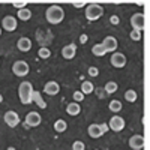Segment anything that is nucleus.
I'll use <instances>...</instances> for the list:
<instances>
[{
    "label": "nucleus",
    "instance_id": "obj_4",
    "mask_svg": "<svg viewBox=\"0 0 150 150\" xmlns=\"http://www.w3.org/2000/svg\"><path fill=\"white\" fill-rule=\"evenodd\" d=\"M29 71H30V66H29L27 62H24V60H17V62H14V65H12V72L20 78L26 77L29 74Z\"/></svg>",
    "mask_w": 150,
    "mask_h": 150
},
{
    "label": "nucleus",
    "instance_id": "obj_23",
    "mask_svg": "<svg viewBox=\"0 0 150 150\" xmlns=\"http://www.w3.org/2000/svg\"><path fill=\"white\" fill-rule=\"evenodd\" d=\"M92 53H93V56H96V57H102V56H105V54H107L105 48H104L101 44H96V45H93V48H92Z\"/></svg>",
    "mask_w": 150,
    "mask_h": 150
},
{
    "label": "nucleus",
    "instance_id": "obj_24",
    "mask_svg": "<svg viewBox=\"0 0 150 150\" xmlns=\"http://www.w3.org/2000/svg\"><path fill=\"white\" fill-rule=\"evenodd\" d=\"M137 98H138V95H137V92L132 90V89H129V90L125 92V99H126L128 102H135Z\"/></svg>",
    "mask_w": 150,
    "mask_h": 150
},
{
    "label": "nucleus",
    "instance_id": "obj_38",
    "mask_svg": "<svg viewBox=\"0 0 150 150\" xmlns=\"http://www.w3.org/2000/svg\"><path fill=\"white\" fill-rule=\"evenodd\" d=\"M95 150H99V149H95Z\"/></svg>",
    "mask_w": 150,
    "mask_h": 150
},
{
    "label": "nucleus",
    "instance_id": "obj_12",
    "mask_svg": "<svg viewBox=\"0 0 150 150\" xmlns=\"http://www.w3.org/2000/svg\"><path fill=\"white\" fill-rule=\"evenodd\" d=\"M129 147L132 150H141L144 147V137L141 134H135L129 138Z\"/></svg>",
    "mask_w": 150,
    "mask_h": 150
},
{
    "label": "nucleus",
    "instance_id": "obj_18",
    "mask_svg": "<svg viewBox=\"0 0 150 150\" xmlns=\"http://www.w3.org/2000/svg\"><path fill=\"white\" fill-rule=\"evenodd\" d=\"M80 92L86 96V95H90V93H93L95 92V86H93V83L92 81H83L81 83V89H80Z\"/></svg>",
    "mask_w": 150,
    "mask_h": 150
},
{
    "label": "nucleus",
    "instance_id": "obj_14",
    "mask_svg": "<svg viewBox=\"0 0 150 150\" xmlns=\"http://www.w3.org/2000/svg\"><path fill=\"white\" fill-rule=\"evenodd\" d=\"M44 92L47 95H50V96H56L60 92V86H59L57 81H48L45 84V87H44Z\"/></svg>",
    "mask_w": 150,
    "mask_h": 150
},
{
    "label": "nucleus",
    "instance_id": "obj_8",
    "mask_svg": "<svg viewBox=\"0 0 150 150\" xmlns=\"http://www.w3.org/2000/svg\"><path fill=\"white\" fill-rule=\"evenodd\" d=\"M108 128L114 132H122L125 129V120L120 116H112L111 120L108 122Z\"/></svg>",
    "mask_w": 150,
    "mask_h": 150
},
{
    "label": "nucleus",
    "instance_id": "obj_20",
    "mask_svg": "<svg viewBox=\"0 0 150 150\" xmlns=\"http://www.w3.org/2000/svg\"><path fill=\"white\" fill-rule=\"evenodd\" d=\"M66 129H68V123H66L63 119H59V120H56V122H54V131H56L57 134L65 132Z\"/></svg>",
    "mask_w": 150,
    "mask_h": 150
},
{
    "label": "nucleus",
    "instance_id": "obj_19",
    "mask_svg": "<svg viewBox=\"0 0 150 150\" xmlns=\"http://www.w3.org/2000/svg\"><path fill=\"white\" fill-rule=\"evenodd\" d=\"M17 18H20L21 21H29L32 18V11L29 8H24V9H20L18 14H17Z\"/></svg>",
    "mask_w": 150,
    "mask_h": 150
},
{
    "label": "nucleus",
    "instance_id": "obj_11",
    "mask_svg": "<svg viewBox=\"0 0 150 150\" xmlns=\"http://www.w3.org/2000/svg\"><path fill=\"white\" fill-rule=\"evenodd\" d=\"M101 45L105 48L107 53H114L117 50V47H119V42H117V39L114 36H107L105 39L101 42Z\"/></svg>",
    "mask_w": 150,
    "mask_h": 150
},
{
    "label": "nucleus",
    "instance_id": "obj_28",
    "mask_svg": "<svg viewBox=\"0 0 150 150\" xmlns=\"http://www.w3.org/2000/svg\"><path fill=\"white\" fill-rule=\"evenodd\" d=\"M72 150H86V144L83 141H74L72 143Z\"/></svg>",
    "mask_w": 150,
    "mask_h": 150
},
{
    "label": "nucleus",
    "instance_id": "obj_27",
    "mask_svg": "<svg viewBox=\"0 0 150 150\" xmlns=\"http://www.w3.org/2000/svg\"><path fill=\"white\" fill-rule=\"evenodd\" d=\"M72 98H74V102H78V104L84 101V95H83L80 90H75L74 95H72Z\"/></svg>",
    "mask_w": 150,
    "mask_h": 150
},
{
    "label": "nucleus",
    "instance_id": "obj_9",
    "mask_svg": "<svg viewBox=\"0 0 150 150\" xmlns=\"http://www.w3.org/2000/svg\"><path fill=\"white\" fill-rule=\"evenodd\" d=\"M110 62H111V65L114 66V68H119V69L120 68H125V65H126V56L119 53V51H114V53L111 54Z\"/></svg>",
    "mask_w": 150,
    "mask_h": 150
},
{
    "label": "nucleus",
    "instance_id": "obj_6",
    "mask_svg": "<svg viewBox=\"0 0 150 150\" xmlns=\"http://www.w3.org/2000/svg\"><path fill=\"white\" fill-rule=\"evenodd\" d=\"M131 26L134 27V30H138V32H143L144 30V26H146V18L141 12H137L131 17Z\"/></svg>",
    "mask_w": 150,
    "mask_h": 150
},
{
    "label": "nucleus",
    "instance_id": "obj_7",
    "mask_svg": "<svg viewBox=\"0 0 150 150\" xmlns=\"http://www.w3.org/2000/svg\"><path fill=\"white\" fill-rule=\"evenodd\" d=\"M18 26V21L15 17L12 15H6L3 20H2V30H6V32H15Z\"/></svg>",
    "mask_w": 150,
    "mask_h": 150
},
{
    "label": "nucleus",
    "instance_id": "obj_3",
    "mask_svg": "<svg viewBox=\"0 0 150 150\" xmlns=\"http://www.w3.org/2000/svg\"><path fill=\"white\" fill-rule=\"evenodd\" d=\"M104 15V8L98 3H90L86 6V18L89 21H98Z\"/></svg>",
    "mask_w": 150,
    "mask_h": 150
},
{
    "label": "nucleus",
    "instance_id": "obj_30",
    "mask_svg": "<svg viewBox=\"0 0 150 150\" xmlns=\"http://www.w3.org/2000/svg\"><path fill=\"white\" fill-rule=\"evenodd\" d=\"M12 6L18 8V11H20V9H24L27 6V2H12Z\"/></svg>",
    "mask_w": 150,
    "mask_h": 150
},
{
    "label": "nucleus",
    "instance_id": "obj_34",
    "mask_svg": "<svg viewBox=\"0 0 150 150\" xmlns=\"http://www.w3.org/2000/svg\"><path fill=\"white\" fill-rule=\"evenodd\" d=\"M87 39H89V36H87V35H81V36H80V42H81V44H86Z\"/></svg>",
    "mask_w": 150,
    "mask_h": 150
},
{
    "label": "nucleus",
    "instance_id": "obj_37",
    "mask_svg": "<svg viewBox=\"0 0 150 150\" xmlns=\"http://www.w3.org/2000/svg\"><path fill=\"white\" fill-rule=\"evenodd\" d=\"M2 32H3V30H2V27H0V35H2Z\"/></svg>",
    "mask_w": 150,
    "mask_h": 150
},
{
    "label": "nucleus",
    "instance_id": "obj_1",
    "mask_svg": "<svg viewBox=\"0 0 150 150\" xmlns=\"http://www.w3.org/2000/svg\"><path fill=\"white\" fill-rule=\"evenodd\" d=\"M45 18L50 24H60L65 18V11L62 6H57V5L48 6L45 11Z\"/></svg>",
    "mask_w": 150,
    "mask_h": 150
},
{
    "label": "nucleus",
    "instance_id": "obj_5",
    "mask_svg": "<svg viewBox=\"0 0 150 150\" xmlns=\"http://www.w3.org/2000/svg\"><path fill=\"white\" fill-rule=\"evenodd\" d=\"M42 122V117L41 114L38 111H30L27 112V116H26V120H24V125H26V128H36V126H39Z\"/></svg>",
    "mask_w": 150,
    "mask_h": 150
},
{
    "label": "nucleus",
    "instance_id": "obj_10",
    "mask_svg": "<svg viewBox=\"0 0 150 150\" xmlns=\"http://www.w3.org/2000/svg\"><path fill=\"white\" fill-rule=\"evenodd\" d=\"M3 120H5V123L8 125L9 128H15V126H18V123H20V116L17 114L15 111H6L5 116H3Z\"/></svg>",
    "mask_w": 150,
    "mask_h": 150
},
{
    "label": "nucleus",
    "instance_id": "obj_15",
    "mask_svg": "<svg viewBox=\"0 0 150 150\" xmlns=\"http://www.w3.org/2000/svg\"><path fill=\"white\" fill-rule=\"evenodd\" d=\"M32 41L29 39V38H26V36H23V38H20L18 39V42H17V48L20 50V51H23V53H27V51H30L32 50Z\"/></svg>",
    "mask_w": 150,
    "mask_h": 150
},
{
    "label": "nucleus",
    "instance_id": "obj_35",
    "mask_svg": "<svg viewBox=\"0 0 150 150\" xmlns=\"http://www.w3.org/2000/svg\"><path fill=\"white\" fill-rule=\"evenodd\" d=\"M6 150H17V149H15V147H8Z\"/></svg>",
    "mask_w": 150,
    "mask_h": 150
},
{
    "label": "nucleus",
    "instance_id": "obj_17",
    "mask_svg": "<svg viewBox=\"0 0 150 150\" xmlns=\"http://www.w3.org/2000/svg\"><path fill=\"white\" fill-rule=\"evenodd\" d=\"M66 112L69 116L75 117V116H78L80 112H81V105L78 102H71L68 107H66Z\"/></svg>",
    "mask_w": 150,
    "mask_h": 150
},
{
    "label": "nucleus",
    "instance_id": "obj_13",
    "mask_svg": "<svg viewBox=\"0 0 150 150\" xmlns=\"http://www.w3.org/2000/svg\"><path fill=\"white\" fill-rule=\"evenodd\" d=\"M75 54H77V45L75 44H69L62 48V56L66 60H72L75 57Z\"/></svg>",
    "mask_w": 150,
    "mask_h": 150
},
{
    "label": "nucleus",
    "instance_id": "obj_16",
    "mask_svg": "<svg viewBox=\"0 0 150 150\" xmlns=\"http://www.w3.org/2000/svg\"><path fill=\"white\" fill-rule=\"evenodd\" d=\"M87 134H89V135L92 137V138H101V137L104 135L98 123H92L90 126L87 128Z\"/></svg>",
    "mask_w": 150,
    "mask_h": 150
},
{
    "label": "nucleus",
    "instance_id": "obj_22",
    "mask_svg": "<svg viewBox=\"0 0 150 150\" xmlns=\"http://www.w3.org/2000/svg\"><path fill=\"white\" fill-rule=\"evenodd\" d=\"M105 93L107 95H112V93H116L117 90H119V86H117V83L116 81H108L107 84H105Z\"/></svg>",
    "mask_w": 150,
    "mask_h": 150
},
{
    "label": "nucleus",
    "instance_id": "obj_33",
    "mask_svg": "<svg viewBox=\"0 0 150 150\" xmlns=\"http://www.w3.org/2000/svg\"><path fill=\"white\" fill-rule=\"evenodd\" d=\"M72 5H74L75 8H83V6H86L84 2H72Z\"/></svg>",
    "mask_w": 150,
    "mask_h": 150
},
{
    "label": "nucleus",
    "instance_id": "obj_32",
    "mask_svg": "<svg viewBox=\"0 0 150 150\" xmlns=\"http://www.w3.org/2000/svg\"><path fill=\"white\" fill-rule=\"evenodd\" d=\"M99 128H101L102 134H105V132H108V131H110V128H108V123H101V125H99Z\"/></svg>",
    "mask_w": 150,
    "mask_h": 150
},
{
    "label": "nucleus",
    "instance_id": "obj_26",
    "mask_svg": "<svg viewBox=\"0 0 150 150\" xmlns=\"http://www.w3.org/2000/svg\"><path fill=\"white\" fill-rule=\"evenodd\" d=\"M129 38H131L134 42H138V41H141V32H138V30H131Z\"/></svg>",
    "mask_w": 150,
    "mask_h": 150
},
{
    "label": "nucleus",
    "instance_id": "obj_31",
    "mask_svg": "<svg viewBox=\"0 0 150 150\" xmlns=\"http://www.w3.org/2000/svg\"><path fill=\"white\" fill-rule=\"evenodd\" d=\"M110 23L112 24V26H117V24L120 23V17H119V15H111V18H110Z\"/></svg>",
    "mask_w": 150,
    "mask_h": 150
},
{
    "label": "nucleus",
    "instance_id": "obj_39",
    "mask_svg": "<svg viewBox=\"0 0 150 150\" xmlns=\"http://www.w3.org/2000/svg\"><path fill=\"white\" fill-rule=\"evenodd\" d=\"M0 63H2V60H0Z\"/></svg>",
    "mask_w": 150,
    "mask_h": 150
},
{
    "label": "nucleus",
    "instance_id": "obj_29",
    "mask_svg": "<svg viewBox=\"0 0 150 150\" xmlns=\"http://www.w3.org/2000/svg\"><path fill=\"white\" fill-rule=\"evenodd\" d=\"M87 72H89V75H90V77H93V78L99 75V69L96 66H90L89 69H87Z\"/></svg>",
    "mask_w": 150,
    "mask_h": 150
},
{
    "label": "nucleus",
    "instance_id": "obj_2",
    "mask_svg": "<svg viewBox=\"0 0 150 150\" xmlns=\"http://www.w3.org/2000/svg\"><path fill=\"white\" fill-rule=\"evenodd\" d=\"M33 86L30 81H23L20 86H18V96L21 99L23 104H32L33 102Z\"/></svg>",
    "mask_w": 150,
    "mask_h": 150
},
{
    "label": "nucleus",
    "instance_id": "obj_25",
    "mask_svg": "<svg viewBox=\"0 0 150 150\" xmlns=\"http://www.w3.org/2000/svg\"><path fill=\"white\" fill-rule=\"evenodd\" d=\"M38 54H39L41 59H50V57H51V51H50L48 48H45V47H42L39 51H38Z\"/></svg>",
    "mask_w": 150,
    "mask_h": 150
},
{
    "label": "nucleus",
    "instance_id": "obj_36",
    "mask_svg": "<svg viewBox=\"0 0 150 150\" xmlns=\"http://www.w3.org/2000/svg\"><path fill=\"white\" fill-rule=\"evenodd\" d=\"M2 102H3V96H2V95H0V104H2Z\"/></svg>",
    "mask_w": 150,
    "mask_h": 150
},
{
    "label": "nucleus",
    "instance_id": "obj_21",
    "mask_svg": "<svg viewBox=\"0 0 150 150\" xmlns=\"http://www.w3.org/2000/svg\"><path fill=\"white\" fill-rule=\"evenodd\" d=\"M108 108H110L111 112H120L122 108H123V104L119 101V99H112V101L110 102V105H108Z\"/></svg>",
    "mask_w": 150,
    "mask_h": 150
}]
</instances>
